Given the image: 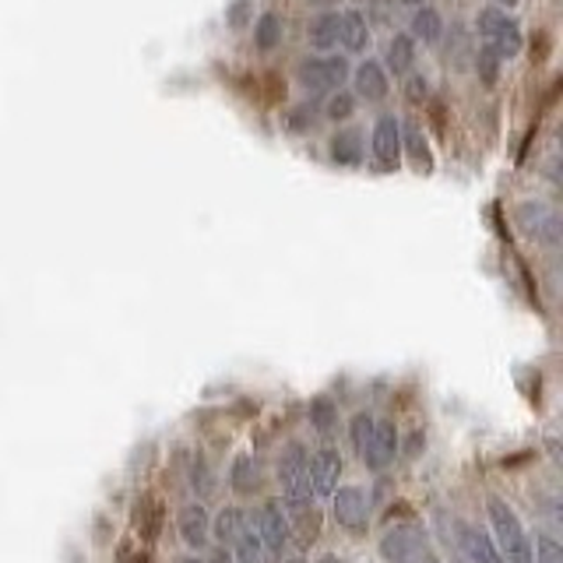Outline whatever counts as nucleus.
Returning a JSON list of instances; mask_svg holds the SVG:
<instances>
[{"label":"nucleus","mask_w":563,"mask_h":563,"mask_svg":"<svg viewBox=\"0 0 563 563\" xmlns=\"http://www.w3.org/2000/svg\"><path fill=\"white\" fill-rule=\"evenodd\" d=\"M486 515H489V539L497 545V553L504 563H532V536L525 532L521 518L515 515V507L500 497L486 500Z\"/></svg>","instance_id":"nucleus-1"},{"label":"nucleus","mask_w":563,"mask_h":563,"mask_svg":"<svg viewBox=\"0 0 563 563\" xmlns=\"http://www.w3.org/2000/svg\"><path fill=\"white\" fill-rule=\"evenodd\" d=\"M278 486H282V507L299 510L313 504L310 489V451L303 440H289L278 451Z\"/></svg>","instance_id":"nucleus-2"},{"label":"nucleus","mask_w":563,"mask_h":563,"mask_svg":"<svg viewBox=\"0 0 563 563\" xmlns=\"http://www.w3.org/2000/svg\"><path fill=\"white\" fill-rule=\"evenodd\" d=\"M475 35H479V46L489 49L493 57H500L504 64L521 57V49H525V32L518 25V18L493 4L475 14Z\"/></svg>","instance_id":"nucleus-3"},{"label":"nucleus","mask_w":563,"mask_h":563,"mask_svg":"<svg viewBox=\"0 0 563 563\" xmlns=\"http://www.w3.org/2000/svg\"><path fill=\"white\" fill-rule=\"evenodd\" d=\"M352 75V64L342 53H328V57H307L296 64V85L303 88L310 99L317 96H331L345 85Z\"/></svg>","instance_id":"nucleus-4"},{"label":"nucleus","mask_w":563,"mask_h":563,"mask_svg":"<svg viewBox=\"0 0 563 563\" xmlns=\"http://www.w3.org/2000/svg\"><path fill=\"white\" fill-rule=\"evenodd\" d=\"M427 532L416 525V521H401L391 525L387 532L380 536V556L384 563H422L427 556Z\"/></svg>","instance_id":"nucleus-5"},{"label":"nucleus","mask_w":563,"mask_h":563,"mask_svg":"<svg viewBox=\"0 0 563 563\" xmlns=\"http://www.w3.org/2000/svg\"><path fill=\"white\" fill-rule=\"evenodd\" d=\"M369 158L380 173H395L401 163V120L395 113L377 117L374 131H369Z\"/></svg>","instance_id":"nucleus-6"},{"label":"nucleus","mask_w":563,"mask_h":563,"mask_svg":"<svg viewBox=\"0 0 563 563\" xmlns=\"http://www.w3.org/2000/svg\"><path fill=\"white\" fill-rule=\"evenodd\" d=\"M331 518L349 536H363L369 528V500L360 486H339L331 493Z\"/></svg>","instance_id":"nucleus-7"},{"label":"nucleus","mask_w":563,"mask_h":563,"mask_svg":"<svg viewBox=\"0 0 563 563\" xmlns=\"http://www.w3.org/2000/svg\"><path fill=\"white\" fill-rule=\"evenodd\" d=\"M251 518V528L257 532V539L268 545L272 556H282L286 553V545L292 542V532H289V518H286V507L282 500H268L257 515H246Z\"/></svg>","instance_id":"nucleus-8"},{"label":"nucleus","mask_w":563,"mask_h":563,"mask_svg":"<svg viewBox=\"0 0 563 563\" xmlns=\"http://www.w3.org/2000/svg\"><path fill=\"white\" fill-rule=\"evenodd\" d=\"M515 219L521 225V233L532 236L536 243H542V246H556L560 243V216H556L553 205H545V201H521L518 211H515Z\"/></svg>","instance_id":"nucleus-9"},{"label":"nucleus","mask_w":563,"mask_h":563,"mask_svg":"<svg viewBox=\"0 0 563 563\" xmlns=\"http://www.w3.org/2000/svg\"><path fill=\"white\" fill-rule=\"evenodd\" d=\"M395 457H398V427H395V419H374V433H369L363 465L369 472H384L387 465H395Z\"/></svg>","instance_id":"nucleus-10"},{"label":"nucleus","mask_w":563,"mask_h":563,"mask_svg":"<svg viewBox=\"0 0 563 563\" xmlns=\"http://www.w3.org/2000/svg\"><path fill=\"white\" fill-rule=\"evenodd\" d=\"M342 483V454L339 448H317L310 454V489H313V497H331L334 489H339Z\"/></svg>","instance_id":"nucleus-11"},{"label":"nucleus","mask_w":563,"mask_h":563,"mask_svg":"<svg viewBox=\"0 0 563 563\" xmlns=\"http://www.w3.org/2000/svg\"><path fill=\"white\" fill-rule=\"evenodd\" d=\"M454 539H457V553L465 563H504L493 539L483 532L479 525L472 521H454Z\"/></svg>","instance_id":"nucleus-12"},{"label":"nucleus","mask_w":563,"mask_h":563,"mask_svg":"<svg viewBox=\"0 0 563 563\" xmlns=\"http://www.w3.org/2000/svg\"><path fill=\"white\" fill-rule=\"evenodd\" d=\"M352 96L356 102H384L387 92H391V78H387V70L380 67V60H363L360 67H352Z\"/></svg>","instance_id":"nucleus-13"},{"label":"nucleus","mask_w":563,"mask_h":563,"mask_svg":"<svg viewBox=\"0 0 563 563\" xmlns=\"http://www.w3.org/2000/svg\"><path fill=\"white\" fill-rule=\"evenodd\" d=\"M176 532H180L184 545H190V550H208L211 542V515L205 510V504H187L180 507V515H176Z\"/></svg>","instance_id":"nucleus-14"},{"label":"nucleus","mask_w":563,"mask_h":563,"mask_svg":"<svg viewBox=\"0 0 563 563\" xmlns=\"http://www.w3.org/2000/svg\"><path fill=\"white\" fill-rule=\"evenodd\" d=\"M416 43H412V35L409 32H395L391 40H387L384 46V70H387V78H405V75H412V67H416Z\"/></svg>","instance_id":"nucleus-15"},{"label":"nucleus","mask_w":563,"mask_h":563,"mask_svg":"<svg viewBox=\"0 0 563 563\" xmlns=\"http://www.w3.org/2000/svg\"><path fill=\"white\" fill-rule=\"evenodd\" d=\"M339 35H342V11H321L307 22V43L321 53L339 49Z\"/></svg>","instance_id":"nucleus-16"},{"label":"nucleus","mask_w":563,"mask_h":563,"mask_svg":"<svg viewBox=\"0 0 563 563\" xmlns=\"http://www.w3.org/2000/svg\"><path fill=\"white\" fill-rule=\"evenodd\" d=\"M444 32H448V25H444V14H440L437 8H430V4H422V8H416V14H412V22H409V35H412V43L419 46H437L440 40H444Z\"/></svg>","instance_id":"nucleus-17"},{"label":"nucleus","mask_w":563,"mask_h":563,"mask_svg":"<svg viewBox=\"0 0 563 563\" xmlns=\"http://www.w3.org/2000/svg\"><path fill=\"white\" fill-rule=\"evenodd\" d=\"M369 18L363 14V11H356V8H349V11H342V35H339V46L345 49V53H363V49H369Z\"/></svg>","instance_id":"nucleus-18"},{"label":"nucleus","mask_w":563,"mask_h":563,"mask_svg":"<svg viewBox=\"0 0 563 563\" xmlns=\"http://www.w3.org/2000/svg\"><path fill=\"white\" fill-rule=\"evenodd\" d=\"M401 155H409V163L416 166V173H430L433 169L430 141H427V134H422L419 123H401Z\"/></svg>","instance_id":"nucleus-19"},{"label":"nucleus","mask_w":563,"mask_h":563,"mask_svg":"<svg viewBox=\"0 0 563 563\" xmlns=\"http://www.w3.org/2000/svg\"><path fill=\"white\" fill-rule=\"evenodd\" d=\"M233 560H236V563H275V556L268 553V545H264V542L257 539V532L251 528V518H246L240 539L233 542Z\"/></svg>","instance_id":"nucleus-20"},{"label":"nucleus","mask_w":563,"mask_h":563,"mask_svg":"<svg viewBox=\"0 0 563 563\" xmlns=\"http://www.w3.org/2000/svg\"><path fill=\"white\" fill-rule=\"evenodd\" d=\"M363 155H366V145L360 131H339L331 137V158L339 166H360Z\"/></svg>","instance_id":"nucleus-21"},{"label":"nucleus","mask_w":563,"mask_h":563,"mask_svg":"<svg viewBox=\"0 0 563 563\" xmlns=\"http://www.w3.org/2000/svg\"><path fill=\"white\" fill-rule=\"evenodd\" d=\"M440 43H448V46H444V60H448L451 67H465V64H472L475 46H472V32H468V29L454 25L451 32H444V40H440Z\"/></svg>","instance_id":"nucleus-22"},{"label":"nucleus","mask_w":563,"mask_h":563,"mask_svg":"<svg viewBox=\"0 0 563 563\" xmlns=\"http://www.w3.org/2000/svg\"><path fill=\"white\" fill-rule=\"evenodd\" d=\"M243 525H246V515L240 507H222L219 518L211 521V536H216L222 545H233L243 532Z\"/></svg>","instance_id":"nucleus-23"},{"label":"nucleus","mask_w":563,"mask_h":563,"mask_svg":"<svg viewBox=\"0 0 563 563\" xmlns=\"http://www.w3.org/2000/svg\"><path fill=\"white\" fill-rule=\"evenodd\" d=\"M282 35H286V22H282V14H275V11H264L254 22L257 49H275L282 43Z\"/></svg>","instance_id":"nucleus-24"},{"label":"nucleus","mask_w":563,"mask_h":563,"mask_svg":"<svg viewBox=\"0 0 563 563\" xmlns=\"http://www.w3.org/2000/svg\"><path fill=\"white\" fill-rule=\"evenodd\" d=\"M229 483H233L236 493H251V489H257V483H261L257 457H251V454H236L233 468H229Z\"/></svg>","instance_id":"nucleus-25"},{"label":"nucleus","mask_w":563,"mask_h":563,"mask_svg":"<svg viewBox=\"0 0 563 563\" xmlns=\"http://www.w3.org/2000/svg\"><path fill=\"white\" fill-rule=\"evenodd\" d=\"M472 67H475V75H479V81L486 85V88H493L500 81V70H504V60L500 57H493L489 49H483V46H475V53H472Z\"/></svg>","instance_id":"nucleus-26"},{"label":"nucleus","mask_w":563,"mask_h":563,"mask_svg":"<svg viewBox=\"0 0 563 563\" xmlns=\"http://www.w3.org/2000/svg\"><path fill=\"white\" fill-rule=\"evenodd\" d=\"M374 419L377 416H369V412H356L349 422V437H352V451H356V457L363 462V454H366V444H369V433H374Z\"/></svg>","instance_id":"nucleus-27"},{"label":"nucleus","mask_w":563,"mask_h":563,"mask_svg":"<svg viewBox=\"0 0 563 563\" xmlns=\"http://www.w3.org/2000/svg\"><path fill=\"white\" fill-rule=\"evenodd\" d=\"M352 113H356V96H352L349 88H339V92H331V96H328V106H324V117H328V120L342 123V120H349Z\"/></svg>","instance_id":"nucleus-28"},{"label":"nucleus","mask_w":563,"mask_h":563,"mask_svg":"<svg viewBox=\"0 0 563 563\" xmlns=\"http://www.w3.org/2000/svg\"><path fill=\"white\" fill-rule=\"evenodd\" d=\"M532 563H563V545L550 532H536L532 542Z\"/></svg>","instance_id":"nucleus-29"},{"label":"nucleus","mask_w":563,"mask_h":563,"mask_svg":"<svg viewBox=\"0 0 563 563\" xmlns=\"http://www.w3.org/2000/svg\"><path fill=\"white\" fill-rule=\"evenodd\" d=\"M190 486H194L198 497H211V493H216V475H211V468H208V462L201 454L190 462Z\"/></svg>","instance_id":"nucleus-30"},{"label":"nucleus","mask_w":563,"mask_h":563,"mask_svg":"<svg viewBox=\"0 0 563 563\" xmlns=\"http://www.w3.org/2000/svg\"><path fill=\"white\" fill-rule=\"evenodd\" d=\"M409 81H405V96H409V102H427L430 99V81L422 75H405Z\"/></svg>","instance_id":"nucleus-31"},{"label":"nucleus","mask_w":563,"mask_h":563,"mask_svg":"<svg viewBox=\"0 0 563 563\" xmlns=\"http://www.w3.org/2000/svg\"><path fill=\"white\" fill-rule=\"evenodd\" d=\"M225 18H229V25H233V29H243L246 22H251V0H236V4L225 11Z\"/></svg>","instance_id":"nucleus-32"},{"label":"nucleus","mask_w":563,"mask_h":563,"mask_svg":"<svg viewBox=\"0 0 563 563\" xmlns=\"http://www.w3.org/2000/svg\"><path fill=\"white\" fill-rule=\"evenodd\" d=\"M521 0H493V8H500V11H510V8H518Z\"/></svg>","instance_id":"nucleus-33"},{"label":"nucleus","mask_w":563,"mask_h":563,"mask_svg":"<svg viewBox=\"0 0 563 563\" xmlns=\"http://www.w3.org/2000/svg\"><path fill=\"white\" fill-rule=\"evenodd\" d=\"M317 563H345V556H339V553H324Z\"/></svg>","instance_id":"nucleus-34"},{"label":"nucleus","mask_w":563,"mask_h":563,"mask_svg":"<svg viewBox=\"0 0 563 563\" xmlns=\"http://www.w3.org/2000/svg\"><path fill=\"white\" fill-rule=\"evenodd\" d=\"M307 4H313V8H324V11H331V4H334V0H307Z\"/></svg>","instance_id":"nucleus-35"},{"label":"nucleus","mask_w":563,"mask_h":563,"mask_svg":"<svg viewBox=\"0 0 563 563\" xmlns=\"http://www.w3.org/2000/svg\"><path fill=\"white\" fill-rule=\"evenodd\" d=\"M398 4H405V8H422L427 0H398Z\"/></svg>","instance_id":"nucleus-36"},{"label":"nucleus","mask_w":563,"mask_h":563,"mask_svg":"<svg viewBox=\"0 0 563 563\" xmlns=\"http://www.w3.org/2000/svg\"><path fill=\"white\" fill-rule=\"evenodd\" d=\"M282 563H307V560L299 556V553H292V556H282Z\"/></svg>","instance_id":"nucleus-37"},{"label":"nucleus","mask_w":563,"mask_h":563,"mask_svg":"<svg viewBox=\"0 0 563 563\" xmlns=\"http://www.w3.org/2000/svg\"><path fill=\"white\" fill-rule=\"evenodd\" d=\"M176 563H205V560H201V556H180Z\"/></svg>","instance_id":"nucleus-38"},{"label":"nucleus","mask_w":563,"mask_h":563,"mask_svg":"<svg viewBox=\"0 0 563 563\" xmlns=\"http://www.w3.org/2000/svg\"><path fill=\"white\" fill-rule=\"evenodd\" d=\"M422 563H444V560H440V556H433V553H427V556H422Z\"/></svg>","instance_id":"nucleus-39"},{"label":"nucleus","mask_w":563,"mask_h":563,"mask_svg":"<svg viewBox=\"0 0 563 563\" xmlns=\"http://www.w3.org/2000/svg\"><path fill=\"white\" fill-rule=\"evenodd\" d=\"M462 563H465V560H462Z\"/></svg>","instance_id":"nucleus-40"}]
</instances>
